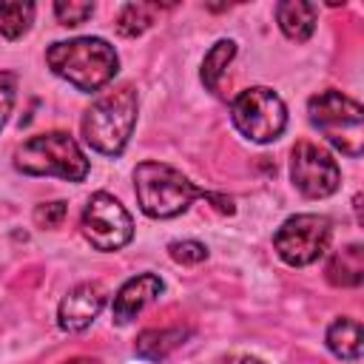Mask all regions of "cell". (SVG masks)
Here are the masks:
<instances>
[{"label":"cell","mask_w":364,"mask_h":364,"mask_svg":"<svg viewBox=\"0 0 364 364\" xmlns=\"http://www.w3.org/2000/svg\"><path fill=\"white\" fill-rule=\"evenodd\" d=\"M134 193H136L139 210L151 219H173V216L185 213L196 199H208L219 213H228V216L236 213V205L230 196L210 193V191L193 185L173 165H165L156 159L139 162L134 168Z\"/></svg>","instance_id":"cell-1"},{"label":"cell","mask_w":364,"mask_h":364,"mask_svg":"<svg viewBox=\"0 0 364 364\" xmlns=\"http://www.w3.org/2000/svg\"><path fill=\"white\" fill-rule=\"evenodd\" d=\"M46 63L60 80H65L82 94L105 88L119 71V57L114 46L102 37L57 40L48 46Z\"/></svg>","instance_id":"cell-2"},{"label":"cell","mask_w":364,"mask_h":364,"mask_svg":"<svg viewBox=\"0 0 364 364\" xmlns=\"http://www.w3.org/2000/svg\"><path fill=\"white\" fill-rule=\"evenodd\" d=\"M139 97L134 85H119L97 97L82 114V139L102 156H119L136 128Z\"/></svg>","instance_id":"cell-3"},{"label":"cell","mask_w":364,"mask_h":364,"mask_svg":"<svg viewBox=\"0 0 364 364\" xmlns=\"http://www.w3.org/2000/svg\"><path fill=\"white\" fill-rule=\"evenodd\" d=\"M14 168L26 176H60L65 182H82L91 171L82 148L65 131L28 136L14 151Z\"/></svg>","instance_id":"cell-4"},{"label":"cell","mask_w":364,"mask_h":364,"mask_svg":"<svg viewBox=\"0 0 364 364\" xmlns=\"http://www.w3.org/2000/svg\"><path fill=\"white\" fill-rule=\"evenodd\" d=\"M307 117H310L313 128L333 148H338L344 156H350V159L361 156V151H364V111L353 97L336 91V88H327V91L310 97Z\"/></svg>","instance_id":"cell-5"},{"label":"cell","mask_w":364,"mask_h":364,"mask_svg":"<svg viewBox=\"0 0 364 364\" xmlns=\"http://www.w3.org/2000/svg\"><path fill=\"white\" fill-rule=\"evenodd\" d=\"M230 122L245 139L256 145H270L287 128V105L273 88L253 85L233 97Z\"/></svg>","instance_id":"cell-6"},{"label":"cell","mask_w":364,"mask_h":364,"mask_svg":"<svg viewBox=\"0 0 364 364\" xmlns=\"http://www.w3.org/2000/svg\"><path fill=\"white\" fill-rule=\"evenodd\" d=\"M333 225L321 213H296L279 225L273 233L276 256L290 267H307L318 262L330 247Z\"/></svg>","instance_id":"cell-7"},{"label":"cell","mask_w":364,"mask_h":364,"mask_svg":"<svg viewBox=\"0 0 364 364\" xmlns=\"http://www.w3.org/2000/svg\"><path fill=\"white\" fill-rule=\"evenodd\" d=\"M80 230L94 250L114 253V250H122L134 239V219L117 196L97 191L82 208Z\"/></svg>","instance_id":"cell-8"},{"label":"cell","mask_w":364,"mask_h":364,"mask_svg":"<svg viewBox=\"0 0 364 364\" xmlns=\"http://www.w3.org/2000/svg\"><path fill=\"white\" fill-rule=\"evenodd\" d=\"M290 179L296 191L307 199H327L341 185L338 162L316 142H296L290 151Z\"/></svg>","instance_id":"cell-9"},{"label":"cell","mask_w":364,"mask_h":364,"mask_svg":"<svg viewBox=\"0 0 364 364\" xmlns=\"http://www.w3.org/2000/svg\"><path fill=\"white\" fill-rule=\"evenodd\" d=\"M105 301H108V290L100 282H82V284L71 287L57 307L60 330L63 333H82L102 313Z\"/></svg>","instance_id":"cell-10"},{"label":"cell","mask_w":364,"mask_h":364,"mask_svg":"<svg viewBox=\"0 0 364 364\" xmlns=\"http://www.w3.org/2000/svg\"><path fill=\"white\" fill-rule=\"evenodd\" d=\"M165 290V282L156 276V273H139L134 279H128L117 296H114V304H111V313H114V321L117 324H128L131 318H136L151 301H156Z\"/></svg>","instance_id":"cell-11"},{"label":"cell","mask_w":364,"mask_h":364,"mask_svg":"<svg viewBox=\"0 0 364 364\" xmlns=\"http://www.w3.org/2000/svg\"><path fill=\"white\" fill-rule=\"evenodd\" d=\"M316 14H318V9L313 3H304V0H282L276 6V23H279L282 34L287 40H296V43H304L313 37Z\"/></svg>","instance_id":"cell-12"},{"label":"cell","mask_w":364,"mask_h":364,"mask_svg":"<svg viewBox=\"0 0 364 364\" xmlns=\"http://www.w3.org/2000/svg\"><path fill=\"white\" fill-rule=\"evenodd\" d=\"M191 336L188 327H159V330H142L134 341V353L142 361H162L168 358L176 347L185 344V338Z\"/></svg>","instance_id":"cell-13"},{"label":"cell","mask_w":364,"mask_h":364,"mask_svg":"<svg viewBox=\"0 0 364 364\" xmlns=\"http://www.w3.org/2000/svg\"><path fill=\"white\" fill-rule=\"evenodd\" d=\"M324 276L336 287H358L364 282V247L358 242L336 250L324 267Z\"/></svg>","instance_id":"cell-14"},{"label":"cell","mask_w":364,"mask_h":364,"mask_svg":"<svg viewBox=\"0 0 364 364\" xmlns=\"http://www.w3.org/2000/svg\"><path fill=\"white\" fill-rule=\"evenodd\" d=\"M327 350L341 358V361H358L361 358V324L358 318L350 316H338L330 327H327Z\"/></svg>","instance_id":"cell-15"},{"label":"cell","mask_w":364,"mask_h":364,"mask_svg":"<svg viewBox=\"0 0 364 364\" xmlns=\"http://www.w3.org/2000/svg\"><path fill=\"white\" fill-rule=\"evenodd\" d=\"M236 57V43L233 40H216L210 48H208V54H205V60H202V68H199V80H202V85L208 88V91H219V82H222V77H225V68L230 65V60Z\"/></svg>","instance_id":"cell-16"},{"label":"cell","mask_w":364,"mask_h":364,"mask_svg":"<svg viewBox=\"0 0 364 364\" xmlns=\"http://www.w3.org/2000/svg\"><path fill=\"white\" fill-rule=\"evenodd\" d=\"M34 3H20V0H3L0 3V34L6 40H20L31 23H34Z\"/></svg>","instance_id":"cell-17"},{"label":"cell","mask_w":364,"mask_h":364,"mask_svg":"<svg viewBox=\"0 0 364 364\" xmlns=\"http://www.w3.org/2000/svg\"><path fill=\"white\" fill-rule=\"evenodd\" d=\"M159 6L156 3H125L117 14V31L122 37H139L154 26Z\"/></svg>","instance_id":"cell-18"},{"label":"cell","mask_w":364,"mask_h":364,"mask_svg":"<svg viewBox=\"0 0 364 364\" xmlns=\"http://www.w3.org/2000/svg\"><path fill=\"white\" fill-rule=\"evenodd\" d=\"M94 14V3H77V0H57L54 17L60 26H80Z\"/></svg>","instance_id":"cell-19"},{"label":"cell","mask_w":364,"mask_h":364,"mask_svg":"<svg viewBox=\"0 0 364 364\" xmlns=\"http://www.w3.org/2000/svg\"><path fill=\"white\" fill-rule=\"evenodd\" d=\"M168 253L179 264H199V262L208 259V247L202 242H196V239H182V242L176 239V242L168 245Z\"/></svg>","instance_id":"cell-20"},{"label":"cell","mask_w":364,"mask_h":364,"mask_svg":"<svg viewBox=\"0 0 364 364\" xmlns=\"http://www.w3.org/2000/svg\"><path fill=\"white\" fill-rule=\"evenodd\" d=\"M65 213H68V208H65V202H60V199H54V202H40V205L34 208V225L54 230V228H60V225L65 222Z\"/></svg>","instance_id":"cell-21"},{"label":"cell","mask_w":364,"mask_h":364,"mask_svg":"<svg viewBox=\"0 0 364 364\" xmlns=\"http://www.w3.org/2000/svg\"><path fill=\"white\" fill-rule=\"evenodd\" d=\"M14 100H17V74L0 71V131L14 108Z\"/></svg>","instance_id":"cell-22"},{"label":"cell","mask_w":364,"mask_h":364,"mask_svg":"<svg viewBox=\"0 0 364 364\" xmlns=\"http://www.w3.org/2000/svg\"><path fill=\"white\" fill-rule=\"evenodd\" d=\"M65 364H100V358H88V355H77V358H71V361H65Z\"/></svg>","instance_id":"cell-23"},{"label":"cell","mask_w":364,"mask_h":364,"mask_svg":"<svg viewBox=\"0 0 364 364\" xmlns=\"http://www.w3.org/2000/svg\"><path fill=\"white\" fill-rule=\"evenodd\" d=\"M239 364H264V361H262V358H253V355H245Z\"/></svg>","instance_id":"cell-24"}]
</instances>
